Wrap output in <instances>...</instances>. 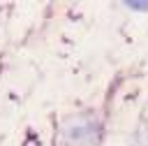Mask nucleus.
<instances>
[{"mask_svg": "<svg viewBox=\"0 0 148 146\" xmlns=\"http://www.w3.org/2000/svg\"><path fill=\"white\" fill-rule=\"evenodd\" d=\"M127 7L130 9H148V2H136L134 0V2H127Z\"/></svg>", "mask_w": 148, "mask_h": 146, "instance_id": "f257e3e1", "label": "nucleus"}]
</instances>
